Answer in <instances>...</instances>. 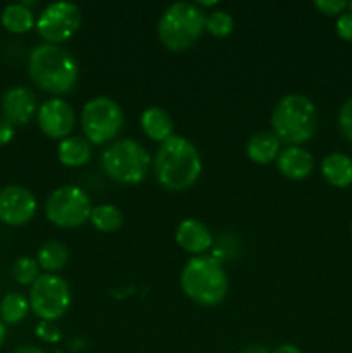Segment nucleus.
I'll use <instances>...</instances> for the list:
<instances>
[{
  "mask_svg": "<svg viewBox=\"0 0 352 353\" xmlns=\"http://www.w3.org/2000/svg\"><path fill=\"white\" fill-rule=\"evenodd\" d=\"M271 128L275 137L286 147H300L316 134V105L306 95L289 93L276 102L271 114Z\"/></svg>",
  "mask_w": 352,
  "mask_h": 353,
  "instance_id": "nucleus-3",
  "label": "nucleus"
},
{
  "mask_svg": "<svg viewBox=\"0 0 352 353\" xmlns=\"http://www.w3.org/2000/svg\"><path fill=\"white\" fill-rule=\"evenodd\" d=\"M349 10H351V12H352V2H349Z\"/></svg>",
  "mask_w": 352,
  "mask_h": 353,
  "instance_id": "nucleus-35",
  "label": "nucleus"
},
{
  "mask_svg": "<svg viewBox=\"0 0 352 353\" xmlns=\"http://www.w3.org/2000/svg\"><path fill=\"white\" fill-rule=\"evenodd\" d=\"M282 141L275 137L273 131H259L248 138L245 145V154L254 164L268 165L278 159Z\"/></svg>",
  "mask_w": 352,
  "mask_h": 353,
  "instance_id": "nucleus-16",
  "label": "nucleus"
},
{
  "mask_svg": "<svg viewBox=\"0 0 352 353\" xmlns=\"http://www.w3.org/2000/svg\"><path fill=\"white\" fill-rule=\"evenodd\" d=\"M233 26L235 21L231 17V14L226 12V10L217 9L206 16V26H204V30L209 34H213V37L224 38L233 31Z\"/></svg>",
  "mask_w": 352,
  "mask_h": 353,
  "instance_id": "nucleus-24",
  "label": "nucleus"
},
{
  "mask_svg": "<svg viewBox=\"0 0 352 353\" xmlns=\"http://www.w3.org/2000/svg\"><path fill=\"white\" fill-rule=\"evenodd\" d=\"M176 243L183 252L190 255H206L213 248L214 240L209 228L199 219H185L176 228Z\"/></svg>",
  "mask_w": 352,
  "mask_h": 353,
  "instance_id": "nucleus-14",
  "label": "nucleus"
},
{
  "mask_svg": "<svg viewBox=\"0 0 352 353\" xmlns=\"http://www.w3.org/2000/svg\"><path fill=\"white\" fill-rule=\"evenodd\" d=\"M30 309L40 321L55 323L68 312L71 305V290L66 279L57 274H40L37 281L31 285Z\"/></svg>",
  "mask_w": 352,
  "mask_h": 353,
  "instance_id": "nucleus-9",
  "label": "nucleus"
},
{
  "mask_svg": "<svg viewBox=\"0 0 352 353\" xmlns=\"http://www.w3.org/2000/svg\"><path fill=\"white\" fill-rule=\"evenodd\" d=\"M152 168L162 188L185 192L192 188L202 174V157L188 138L173 134L159 145Z\"/></svg>",
  "mask_w": 352,
  "mask_h": 353,
  "instance_id": "nucleus-1",
  "label": "nucleus"
},
{
  "mask_svg": "<svg viewBox=\"0 0 352 353\" xmlns=\"http://www.w3.org/2000/svg\"><path fill=\"white\" fill-rule=\"evenodd\" d=\"M276 165L286 179L302 181L313 172L314 159L304 147H285L280 150Z\"/></svg>",
  "mask_w": 352,
  "mask_h": 353,
  "instance_id": "nucleus-15",
  "label": "nucleus"
},
{
  "mask_svg": "<svg viewBox=\"0 0 352 353\" xmlns=\"http://www.w3.org/2000/svg\"><path fill=\"white\" fill-rule=\"evenodd\" d=\"M30 302L21 293H7L0 302V319L3 324H17L26 319Z\"/></svg>",
  "mask_w": 352,
  "mask_h": 353,
  "instance_id": "nucleus-23",
  "label": "nucleus"
},
{
  "mask_svg": "<svg viewBox=\"0 0 352 353\" xmlns=\"http://www.w3.org/2000/svg\"><path fill=\"white\" fill-rule=\"evenodd\" d=\"M35 334L43 343L55 345L62 340V333L59 330V326L55 323H50V321H40L37 324V327H35Z\"/></svg>",
  "mask_w": 352,
  "mask_h": 353,
  "instance_id": "nucleus-26",
  "label": "nucleus"
},
{
  "mask_svg": "<svg viewBox=\"0 0 352 353\" xmlns=\"http://www.w3.org/2000/svg\"><path fill=\"white\" fill-rule=\"evenodd\" d=\"M14 134H16V128L10 123H7L6 119H0V147L10 143Z\"/></svg>",
  "mask_w": 352,
  "mask_h": 353,
  "instance_id": "nucleus-30",
  "label": "nucleus"
},
{
  "mask_svg": "<svg viewBox=\"0 0 352 353\" xmlns=\"http://www.w3.org/2000/svg\"><path fill=\"white\" fill-rule=\"evenodd\" d=\"M92 200L78 186H61L48 195L45 202V216L54 226L72 230L86 221L92 214Z\"/></svg>",
  "mask_w": 352,
  "mask_h": 353,
  "instance_id": "nucleus-8",
  "label": "nucleus"
},
{
  "mask_svg": "<svg viewBox=\"0 0 352 353\" xmlns=\"http://www.w3.org/2000/svg\"><path fill=\"white\" fill-rule=\"evenodd\" d=\"M28 74L45 93L66 95L79 79V65L75 55L61 45L41 43L28 57Z\"/></svg>",
  "mask_w": 352,
  "mask_h": 353,
  "instance_id": "nucleus-2",
  "label": "nucleus"
},
{
  "mask_svg": "<svg viewBox=\"0 0 352 353\" xmlns=\"http://www.w3.org/2000/svg\"><path fill=\"white\" fill-rule=\"evenodd\" d=\"M314 7L324 14V16H340L347 9L349 3L344 0H316Z\"/></svg>",
  "mask_w": 352,
  "mask_h": 353,
  "instance_id": "nucleus-28",
  "label": "nucleus"
},
{
  "mask_svg": "<svg viewBox=\"0 0 352 353\" xmlns=\"http://www.w3.org/2000/svg\"><path fill=\"white\" fill-rule=\"evenodd\" d=\"M123 110L109 97H95L83 105V137L92 145H104L114 141L123 130Z\"/></svg>",
  "mask_w": 352,
  "mask_h": 353,
  "instance_id": "nucleus-7",
  "label": "nucleus"
},
{
  "mask_svg": "<svg viewBox=\"0 0 352 353\" xmlns=\"http://www.w3.org/2000/svg\"><path fill=\"white\" fill-rule=\"evenodd\" d=\"M337 34L345 41H352V12H344L337 19Z\"/></svg>",
  "mask_w": 352,
  "mask_h": 353,
  "instance_id": "nucleus-29",
  "label": "nucleus"
},
{
  "mask_svg": "<svg viewBox=\"0 0 352 353\" xmlns=\"http://www.w3.org/2000/svg\"><path fill=\"white\" fill-rule=\"evenodd\" d=\"M0 21H2V26L6 28L9 33L14 34L28 33V31L33 30L35 24H37L33 10H31L30 7L24 6L23 2L9 3V6L2 10Z\"/></svg>",
  "mask_w": 352,
  "mask_h": 353,
  "instance_id": "nucleus-20",
  "label": "nucleus"
},
{
  "mask_svg": "<svg viewBox=\"0 0 352 353\" xmlns=\"http://www.w3.org/2000/svg\"><path fill=\"white\" fill-rule=\"evenodd\" d=\"M0 110H2V119L12 124L14 128L24 126L37 116V97L26 86H12L2 95Z\"/></svg>",
  "mask_w": 352,
  "mask_h": 353,
  "instance_id": "nucleus-13",
  "label": "nucleus"
},
{
  "mask_svg": "<svg viewBox=\"0 0 352 353\" xmlns=\"http://www.w3.org/2000/svg\"><path fill=\"white\" fill-rule=\"evenodd\" d=\"M81 26V10L76 3L54 2L37 17L35 30L45 43L61 45L71 40Z\"/></svg>",
  "mask_w": 352,
  "mask_h": 353,
  "instance_id": "nucleus-10",
  "label": "nucleus"
},
{
  "mask_svg": "<svg viewBox=\"0 0 352 353\" xmlns=\"http://www.w3.org/2000/svg\"><path fill=\"white\" fill-rule=\"evenodd\" d=\"M150 164L147 148L131 138L113 141L100 155L104 172L121 185H140L147 178Z\"/></svg>",
  "mask_w": 352,
  "mask_h": 353,
  "instance_id": "nucleus-6",
  "label": "nucleus"
},
{
  "mask_svg": "<svg viewBox=\"0 0 352 353\" xmlns=\"http://www.w3.org/2000/svg\"><path fill=\"white\" fill-rule=\"evenodd\" d=\"M206 26V12L197 3H171L159 17L157 37L171 52H183L192 47Z\"/></svg>",
  "mask_w": 352,
  "mask_h": 353,
  "instance_id": "nucleus-5",
  "label": "nucleus"
},
{
  "mask_svg": "<svg viewBox=\"0 0 352 353\" xmlns=\"http://www.w3.org/2000/svg\"><path fill=\"white\" fill-rule=\"evenodd\" d=\"M182 290L192 302L204 307H214L224 300L228 293V274L223 262L213 255L190 259L182 271Z\"/></svg>",
  "mask_w": 352,
  "mask_h": 353,
  "instance_id": "nucleus-4",
  "label": "nucleus"
},
{
  "mask_svg": "<svg viewBox=\"0 0 352 353\" xmlns=\"http://www.w3.org/2000/svg\"><path fill=\"white\" fill-rule=\"evenodd\" d=\"M37 262L40 269L47 271V274H55L62 271L69 262V250L61 241H47L41 245L37 254Z\"/></svg>",
  "mask_w": 352,
  "mask_h": 353,
  "instance_id": "nucleus-21",
  "label": "nucleus"
},
{
  "mask_svg": "<svg viewBox=\"0 0 352 353\" xmlns=\"http://www.w3.org/2000/svg\"><path fill=\"white\" fill-rule=\"evenodd\" d=\"M12 353H45L41 348L33 347V345H23V347L16 348Z\"/></svg>",
  "mask_w": 352,
  "mask_h": 353,
  "instance_id": "nucleus-32",
  "label": "nucleus"
},
{
  "mask_svg": "<svg viewBox=\"0 0 352 353\" xmlns=\"http://www.w3.org/2000/svg\"><path fill=\"white\" fill-rule=\"evenodd\" d=\"M90 223L95 230L102 231V233H114V231L121 230L124 223V216L113 203H100V205L92 209Z\"/></svg>",
  "mask_w": 352,
  "mask_h": 353,
  "instance_id": "nucleus-22",
  "label": "nucleus"
},
{
  "mask_svg": "<svg viewBox=\"0 0 352 353\" xmlns=\"http://www.w3.org/2000/svg\"><path fill=\"white\" fill-rule=\"evenodd\" d=\"M57 159L66 168H81L92 159V143L85 137H68L59 141Z\"/></svg>",
  "mask_w": 352,
  "mask_h": 353,
  "instance_id": "nucleus-19",
  "label": "nucleus"
},
{
  "mask_svg": "<svg viewBox=\"0 0 352 353\" xmlns=\"http://www.w3.org/2000/svg\"><path fill=\"white\" fill-rule=\"evenodd\" d=\"M37 199L28 188L10 185L0 190V223L7 226H23L37 214Z\"/></svg>",
  "mask_w": 352,
  "mask_h": 353,
  "instance_id": "nucleus-11",
  "label": "nucleus"
},
{
  "mask_svg": "<svg viewBox=\"0 0 352 353\" xmlns=\"http://www.w3.org/2000/svg\"><path fill=\"white\" fill-rule=\"evenodd\" d=\"M6 334H7V331H6V324H3V323H2V319H0V347H2L3 341H6Z\"/></svg>",
  "mask_w": 352,
  "mask_h": 353,
  "instance_id": "nucleus-34",
  "label": "nucleus"
},
{
  "mask_svg": "<svg viewBox=\"0 0 352 353\" xmlns=\"http://www.w3.org/2000/svg\"><path fill=\"white\" fill-rule=\"evenodd\" d=\"M321 174L337 188L352 185V159L340 152H331L321 162Z\"/></svg>",
  "mask_w": 352,
  "mask_h": 353,
  "instance_id": "nucleus-18",
  "label": "nucleus"
},
{
  "mask_svg": "<svg viewBox=\"0 0 352 353\" xmlns=\"http://www.w3.org/2000/svg\"><path fill=\"white\" fill-rule=\"evenodd\" d=\"M12 276L19 285H33L40 276V265L37 259L19 257L12 265Z\"/></svg>",
  "mask_w": 352,
  "mask_h": 353,
  "instance_id": "nucleus-25",
  "label": "nucleus"
},
{
  "mask_svg": "<svg viewBox=\"0 0 352 353\" xmlns=\"http://www.w3.org/2000/svg\"><path fill=\"white\" fill-rule=\"evenodd\" d=\"M338 128H340L342 134L349 141H352V97L345 100L338 110Z\"/></svg>",
  "mask_w": 352,
  "mask_h": 353,
  "instance_id": "nucleus-27",
  "label": "nucleus"
},
{
  "mask_svg": "<svg viewBox=\"0 0 352 353\" xmlns=\"http://www.w3.org/2000/svg\"><path fill=\"white\" fill-rule=\"evenodd\" d=\"M140 126L141 130H144V133L147 134L150 140L157 141L159 145L175 134L173 133L175 124H173L171 116H169L162 107H157V105L147 107V109L141 112Z\"/></svg>",
  "mask_w": 352,
  "mask_h": 353,
  "instance_id": "nucleus-17",
  "label": "nucleus"
},
{
  "mask_svg": "<svg viewBox=\"0 0 352 353\" xmlns=\"http://www.w3.org/2000/svg\"><path fill=\"white\" fill-rule=\"evenodd\" d=\"M351 233H352V226H351Z\"/></svg>",
  "mask_w": 352,
  "mask_h": 353,
  "instance_id": "nucleus-36",
  "label": "nucleus"
},
{
  "mask_svg": "<svg viewBox=\"0 0 352 353\" xmlns=\"http://www.w3.org/2000/svg\"><path fill=\"white\" fill-rule=\"evenodd\" d=\"M244 353H269L266 350L264 347H251V348H245Z\"/></svg>",
  "mask_w": 352,
  "mask_h": 353,
  "instance_id": "nucleus-33",
  "label": "nucleus"
},
{
  "mask_svg": "<svg viewBox=\"0 0 352 353\" xmlns=\"http://www.w3.org/2000/svg\"><path fill=\"white\" fill-rule=\"evenodd\" d=\"M273 353H302V352H300V348L295 347V345L286 343V345H280V347Z\"/></svg>",
  "mask_w": 352,
  "mask_h": 353,
  "instance_id": "nucleus-31",
  "label": "nucleus"
},
{
  "mask_svg": "<svg viewBox=\"0 0 352 353\" xmlns=\"http://www.w3.org/2000/svg\"><path fill=\"white\" fill-rule=\"evenodd\" d=\"M37 121L45 137L52 140H64L75 128L76 116L72 107L64 99L54 97L38 107Z\"/></svg>",
  "mask_w": 352,
  "mask_h": 353,
  "instance_id": "nucleus-12",
  "label": "nucleus"
}]
</instances>
